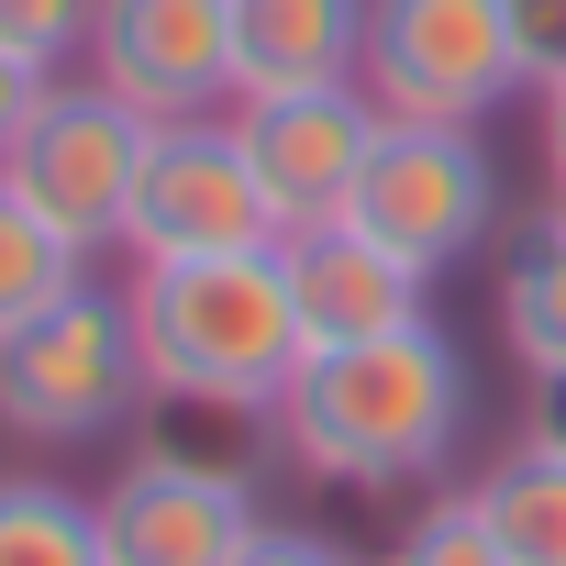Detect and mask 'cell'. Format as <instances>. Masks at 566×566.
Segmentation results:
<instances>
[{"label":"cell","mask_w":566,"mask_h":566,"mask_svg":"<svg viewBox=\"0 0 566 566\" xmlns=\"http://www.w3.org/2000/svg\"><path fill=\"white\" fill-rule=\"evenodd\" d=\"M266 433L323 489H411L467 433V356L444 323H411L378 345H312L301 378L277 389Z\"/></svg>","instance_id":"cell-1"},{"label":"cell","mask_w":566,"mask_h":566,"mask_svg":"<svg viewBox=\"0 0 566 566\" xmlns=\"http://www.w3.org/2000/svg\"><path fill=\"white\" fill-rule=\"evenodd\" d=\"M134 356H145V400L167 411H211V422H266L277 389L301 378V312L290 277L266 255H178V266H134Z\"/></svg>","instance_id":"cell-2"},{"label":"cell","mask_w":566,"mask_h":566,"mask_svg":"<svg viewBox=\"0 0 566 566\" xmlns=\"http://www.w3.org/2000/svg\"><path fill=\"white\" fill-rule=\"evenodd\" d=\"M145 400V356H134V312L123 290L78 277L56 312H34L23 334H0V433L23 444H101L123 433V411Z\"/></svg>","instance_id":"cell-3"},{"label":"cell","mask_w":566,"mask_h":566,"mask_svg":"<svg viewBox=\"0 0 566 566\" xmlns=\"http://www.w3.org/2000/svg\"><path fill=\"white\" fill-rule=\"evenodd\" d=\"M356 90L389 123H489L522 90L511 0H367Z\"/></svg>","instance_id":"cell-4"},{"label":"cell","mask_w":566,"mask_h":566,"mask_svg":"<svg viewBox=\"0 0 566 566\" xmlns=\"http://www.w3.org/2000/svg\"><path fill=\"white\" fill-rule=\"evenodd\" d=\"M145 145H156V123H145L134 101H112L101 78H56L45 112L23 123V145L0 156V189H12L23 211H45L78 255H101V244H123Z\"/></svg>","instance_id":"cell-5"},{"label":"cell","mask_w":566,"mask_h":566,"mask_svg":"<svg viewBox=\"0 0 566 566\" xmlns=\"http://www.w3.org/2000/svg\"><path fill=\"white\" fill-rule=\"evenodd\" d=\"M277 233V200L233 134V112L211 123H156L145 145V178H134V211H123V244L134 266H178V255H266Z\"/></svg>","instance_id":"cell-6"},{"label":"cell","mask_w":566,"mask_h":566,"mask_svg":"<svg viewBox=\"0 0 566 566\" xmlns=\"http://www.w3.org/2000/svg\"><path fill=\"white\" fill-rule=\"evenodd\" d=\"M345 222H367L422 277H444L455 255H478L489 222H500V167H489L478 123H378V156H367Z\"/></svg>","instance_id":"cell-7"},{"label":"cell","mask_w":566,"mask_h":566,"mask_svg":"<svg viewBox=\"0 0 566 566\" xmlns=\"http://www.w3.org/2000/svg\"><path fill=\"white\" fill-rule=\"evenodd\" d=\"M266 533L255 489L233 455H189V444H145L112 489H101V544L112 566H233Z\"/></svg>","instance_id":"cell-8"},{"label":"cell","mask_w":566,"mask_h":566,"mask_svg":"<svg viewBox=\"0 0 566 566\" xmlns=\"http://www.w3.org/2000/svg\"><path fill=\"white\" fill-rule=\"evenodd\" d=\"M90 78L145 123L233 112V0H101Z\"/></svg>","instance_id":"cell-9"},{"label":"cell","mask_w":566,"mask_h":566,"mask_svg":"<svg viewBox=\"0 0 566 566\" xmlns=\"http://www.w3.org/2000/svg\"><path fill=\"white\" fill-rule=\"evenodd\" d=\"M378 101L367 90H290V101H233V134H244V156H255V178H266V200H277V222H345V200H356V178H367V156H378Z\"/></svg>","instance_id":"cell-10"},{"label":"cell","mask_w":566,"mask_h":566,"mask_svg":"<svg viewBox=\"0 0 566 566\" xmlns=\"http://www.w3.org/2000/svg\"><path fill=\"white\" fill-rule=\"evenodd\" d=\"M277 277H290L301 345H378V334L433 323V277L411 255H389L367 222H301V233H277Z\"/></svg>","instance_id":"cell-11"},{"label":"cell","mask_w":566,"mask_h":566,"mask_svg":"<svg viewBox=\"0 0 566 566\" xmlns=\"http://www.w3.org/2000/svg\"><path fill=\"white\" fill-rule=\"evenodd\" d=\"M367 0H233V101L356 90Z\"/></svg>","instance_id":"cell-12"},{"label":"cell","mask_w":566,"mask_h":566,"mask_svg":"<svg viewBox=\"0 0 566 566\" xmlns=\"http://www.w3.org/2000/svg\"><path fill=\"white\" fill-rule=\"evenodd\" d=\"M500 334H511L522 378L566 367V211H544V222L500 255Z\"/></svg>","instance_id":"cell-13"},{"label":"cell","mask_w":566,"mask_h":566,"mask_svg":"<svg viewBox=\"0 0 566 566\" xmlns=\"http://www.w3.org/2000/svg\"><path fill=\"white\" fill-rule=\"evenodd\" d=\"M478 511H489V533H500L511 566H566V455L511 444V455L478 478Z\"/></svg>","instance_id":"cell-14"},{"label":"cell","mask_w":566,"mask_h":566,"mask_svg":"<svg viewBox=\"0 0 566 566\" xmlns=\"http://www.w3.org/2000/svg\"><path fill=\"white\" fill-rule=\"evenodd\" d=\"M0 566H112L101 500H78L56 478H0Z\"/></svg>","instance_id":"cell-15"},{"label":"cell","mask_w":566,"mask_h":566,"mask_svg":"<svg viewBox=\"0 0 566 566\" xmlns=\"http://www.w3.org/2000/svg\"><path fill=\"white\" fill-rule=\"evenodd\" d=\"M78 277H90V255H78L45 211H23L12 189H0V334H23L34 312H56Z\"/></svg>","instance_id":"cell-16"},{"label":"cell","mask_w":566,"mask_h":566,"mask_svg":"<svg viewBox=\"0 0 566 566\" xmlns=\"http://www.w3.org/2000/svg\"><path fill=\"white\" fill-rule=\"evenodd\" d=\"M378 566H511V555H500V533H489L478 489H433V500L400 522V544H389Z\"/></svg>","instance_id":"cell-17"},{"label":"cell","mask_w":566,"mask_h":566,"mask_svg":"<svg viewBox=\"0 0 566 566\" xmlns=\"http://www.w3.org/2000/svg\"><path fill=\"white\" fill-rule=\"evenodd\" d=\"M90 34H101V0H0V45L56 78H67V56H90Z\"/></svg>","instance_id":"cell-18"},{"label":"cell","mask_w":566,"mask_h":566,"mask_svg":"<svg viewBox=\"0 0 566 566\" xmlns=\"http://www.w3.org/2000/svg\"><path fill=\"white\" fill-rule=\"evenodd\" d=\"M511 45H522V90H566V0H511Z\"/></svg>","instance_id":"cell-19"},{"label":"cell","mask_w":566,"mask_h":566,"mask_svg":"<svg viewBox=\"0 0 566 566\" xmlns=\"http://www.w3.org/2000/svg\"><path fill=\"white\" fill-rule=\"evenodd\" d=\"M45 90H56V67H34V56H12V45H0V156L23 145V123L45 112Z\"/></svg>","instance_id":"cell-20"},{"label":"cell","mask_w":566,"mask_h":566,"mask_svg":"<svg viewBox=\"0 0 566 566\" xmlns=\"http://www.w3.org/2000/svg\"><path fill=\"white\" fill-rule=\"evenodd\" d=\"M233 566H356V555H345L334 533H301V522H266V533H255V544H244Z\"/></svg>","instance_id":"cell-21"},{"label":"cell","mask_w":566,"mask_h":566,"mask_svg":"<svg viewBox=\"0 0 566 566\" xmlns=\"http://www.w3.org/2000/svg\"><path fill=\"white\" fill-rule=\"evenodd\" d=\"M522 444H533V455H566V367L533 378V400H522Z\"/></svg>","instance_id":"cell-22"},{"label":"cell","mask_w":566,"mask_h":566,"mask_svg":"<svg viewBox=\"0 0 566 566\" xmlns=\"http://www.w3.org/2000/svg\"><path fill=\"white\" fill-rule=\"evenodd\" d=\"M533 101H544V189L566 211V90H533Z\"/></svg>","instance_id":"cell-23"}]
</instances>
